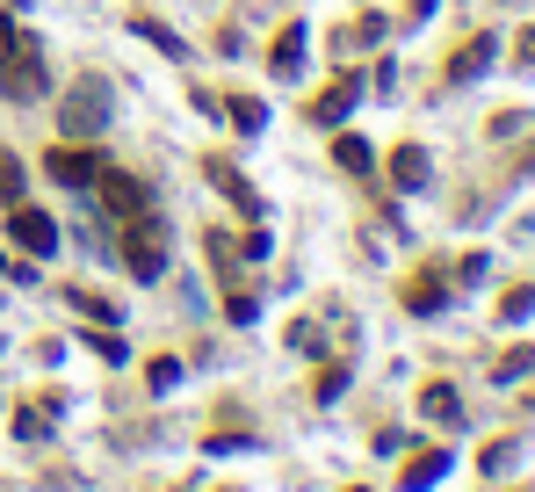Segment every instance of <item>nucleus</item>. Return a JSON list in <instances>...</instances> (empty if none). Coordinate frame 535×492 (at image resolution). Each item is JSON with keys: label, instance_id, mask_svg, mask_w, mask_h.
<instances>
[{"label": "nucleus", "instance_id": "nucleus-1", "mask_svg": "<svg viewBox=\"0 0 535 492\" xmlns=\"http://www.w3.org/2000/svg\"><path fill=\"white\" fill-rule=\"evenodd\" d=\"M0 95H8V102H44L51 95L44 44L29 37L22 22H0Z\"/></svg>", "mask_w": 535, "mask_h": 492}, {"label": "nucleus", "instance_id": "nucleus-2", "mask_svg": "<svg viewBox=\"0 0 535 492\" xmlns=\"http://www.w3.org/2000/svg\"><path fill=\"white\" fill-rule=\"evenodd\" d=\"M123 268L138 275V283H160L167 275V246H160V225L152 218H131V232H123V254H116Z\"/></svg>", "mask_w": 535, "mask_h": 492}, {"label": "nucleus", "instance_id": "nucleus-3", "mask_svg": "<svg viewBox=\"0 0 535 492\" xmlns=\"http://www.w3.org/2000/svg\"><path fill=\"white\" fill-rule=\"evenodd\" d=\"M109 123V87L102 80H80L73 102H66V138H94Z\"/></svg>", "mask_w": 535, "mask_h": 492}, {"label": "nucleus", "instance_id": "nucleus-4", "mask_svg": "<svg viewBox=\"0 0 535 492\" xmlns=\"http://www.w3.org/2000/svg\"><path fill=\"white\" fill-rule=\"evenodd\" d=\"M8 239L29 246V254H58V225L44 210H29V203H8Z\"/></svg>", "mask_w": 535, "mask_h": 492}, {"label": "nucleus", "instance_id": "nucleus-5", "mask_svg": "<svg viewBox=\"0 0 535 492\" xmlns=\"http://www.w3.org/2000/svg\"><path fill=\"white\" fill-rule=\"evenodd\" d=\"M44 167H51V181H58V189H94L109 160H102V152H66V145H58Z\"/></svg>", "mask_w": 535, "mask_h": 492}, {"label": "nucleus", "instance_id": "nucleus-6", "mask_svg": "<svg viewBox=\"0 0 535 492\" xmlns=\"http://www.w3.org/2000/svg\"><path fill=\"white\" fill-rule=\"evenodd\" d=\"M94 189H102V203L116 210V218H152V203H145V189L131 174H116V167H102V181H94Z\"/></svg>", "mask_w": 535, "mask_h": 492}, {"label": "nucleus", "instance_id": "nucleus-7", "mask_svg": "<svg viewBox=\"0 0 535 492\" xmlns=\"http://www.w3.org/2000/svg\"><path fill=\"white\" fill-rule=\"evenodd\" d=\"M355 95H362V87H355V73H348V80H333V87H326V95H319V102H311V123H340V116H348V109H355Z\"/></svg>", "mask_w": 535, "mask_h": 492}, {"label": "nucleus", "instance_id": "nucleus-8", "mask_svg": "<svg viewBox=\"0 0 535 492\" xmlns=\"http://www.w3.org/2000/svg\"><path fill=\"white\" fill-rule=\"evenodd\" d=\"M442 297H449V290H442V275H420V283H405V304H413L420 319L442 312Z\"/></svg>", "mask_w": 535, "mask_h": 492}, {"label": "nucleus", "instance_id": "nucleus-9", "mask_svg": "<svg viewBox=\"0 0 535 492\" xmlns=\"http://www.w3.org/2000/svg\"><path fill=\"white\" fill-rule=\"evenodd\" d=\"M442 471H449V449H427L420 464H405V492H427V485L442 478Z\"/></svg>", "mask_w": 535, "mask_h": 492}, {"label": "nucleus", "instance_id": "nucleus-10", "mask_svg": "<svg viewBox=\"0 0 535 492\" xmlns=\"http://www.w3.org/2000/svg\"><path fill=\"white\" fill-rule=\"evenodd\" d=\"M333 160L348 167V174H369V167H376V152H369V145H362L355 131H340V138H333Z\"/></svg>", "mask_w": 535, "mask_h": 492}, {"label": "nucleus", "instance_id": "nucleus-11", "mask_svg": "<svg viewBox=\"0 0 535 492\" xmlns=\"http://www.w3.org/2000/svg\"><path fill=\"white\" fill-rule=\"evenodd\" d=\"M268 66H275V73H297V66H304V29H282V37H275V58H268Z\"/></svg>", "mask_w": 535, "mask_h": 492}, {"label": "nucleus", "instance_id": "nucleus-12", "mask_svg": "<svg viewBox=\"0 0 535 492\" xmlns=\"http://www.w3.org/2000/svg\"><path fill=\"white\" fill-rule=\"evenodd\" d=\"M391 174H398V189H420V181H427V152H420V145H405L398 160H391Z\"/></svg>", "mask_w": 535, "mask_h": 492}, {"label": "nucleus", "instance_id": "nucleus-13", "mask_svg": "<svg viewBox=\"0 0 535 492\" xmlns=\"http://www.w3.org/2000/svg\"><path fill=\"white\" fill-rule=\"evenodd\" d=\"M485 58H492V37H470V44L456 51V66H449V73H456V80H470V73H485Z\"/></svg>", "mask_w": 535, "mask_h": 492}, {"label": "nucleus", "instance_id": "nucleus-14", "mask_svg": "<svg viewBox=\"0 0 535 492\" xmlns=\"http://www.w3.org/2000/svg\"><path fill=\"white\" fill-rule=\"evenodd\" d=\"M420 413H427V420H456V391H449V384H427V391H420Z\"/></svg>", "mask_w": 535, "mask_h": 492}, {"label": "nucleus", "instance_id": "nucleus-15", "mask_svg": "<svg viewBox=\"0 0 535 492\" xmlns=\"http://www.w3.org/2000/svg\"><path fill=\"white\" fill-rule=\"evenodd\" d=\"M528 312H535V290H507V304H499V319H514V326H521Z\"/></svg>", "mask_w": 535, "mask_h": 492}, {"label": "nucleus", "instance_id": "nucleus-16", "mask_svg": "<svg viewBox=\"0 0 535 492\" xmlns=\"http://www.w3.org/2000/svg\"><path fill=\"white\" fill-rule=\"evenodd\" d=\"M232 123H239V131H261L268 109H261V102H232Z\"/></svg>", "mask_w": 535, "mask_h": 492}, {"label": "nucleus", "instance_id": "nucleus-17", "mask_svg": "<svg viewBox=\"0 0 535 492\" xmlns=\"http://www.w3.org/2000/svg\"><path fill=\"white\" fill-rule=\"evenodd\" d=\"M66 297L80 304V312H87V319H123V312H109V304H102V297H94V290H66Z\"/></svg>", "mask_w": 535, "mask_h": 492}, {"label": "nucleus", "instance_id": "nucleus-18", "mask_svg": "<svg viewBox=\"0 0 535 492\" xmlns=\"http://www.w3.org/2000/svg\"><path fill=\"white\" fill-rule=\"evenodd\" d=\"M174 377H181V362H174V355L152 362V391H174Z\"/></svg>", "mask_w": 535, "mask_h": 492}, {"label": "nucleus", "instance_id": "nucleus-19", "mask_svg": "<svg viewBox=\"0 0 535 492\" xmlns=\"http://www.w3.org/2000/svg\"><path fill=\"white\" fill-rule=\"evenodd\" d=\"M0 275H8V254H0Z\"/></svg>", "mask_w": 535, "mask_h": 492}]
</instances>
